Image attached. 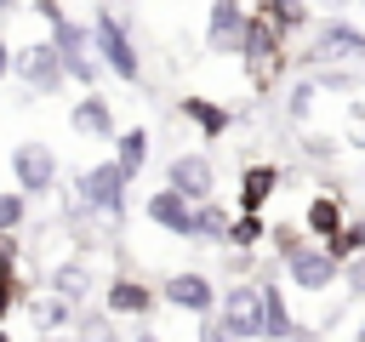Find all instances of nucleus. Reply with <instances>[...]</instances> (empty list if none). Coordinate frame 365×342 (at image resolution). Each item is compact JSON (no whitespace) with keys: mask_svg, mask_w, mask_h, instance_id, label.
I'll use <instances>...</instances> for the list:
<instances>
[{"mask_svg":"<svg viewBox=\"0 0 365 342\" xmlns=\"http://www.w3.org/2000/svg\"><path fill=\"white\" fill-rule=\"evenodd\" d=\"M91 46H97V63L103 74H114L120 86H143V51H137V34H131V17L114 11V6H91Z\"/></svg>","mask_w":365,"mask_h":342,"instance_id":"f257e3e1","label":"nucleus"},{"mask_svg":"<svg viewBox=\"0 0 365 342\" xmlns=\"http://www.w3.org/2000/svg\"><path fill=\"white\" fill-rule=\"evenodd\" d=\"M325 63H365V28L348 23L342 11H325V17L308 28V51L297 57L302 74H314V68H325Z\"/></svg>","mask_w":365,"mask_h":342,"instance_id":"f03ea898","label":"nucleus"},{"mask_svg":"<svg viewBox=\"0 0 365 342\" xmlns=\"http://www.w3.org/2000/svg\"><path fill=\"white\" fill-rule=\"evenodd\" d=\"M125 194H131V177L114 165V154L97 160V165H86V171H74V200H80L91 217L114 222V228H120V217H125Z\"/></svg>","mask_w":365,"mask_h":342,"instance_id":"7ed1b4c3","label":"nucleus"},{"mask_svg":"<svg viewBox=\"0 0 365 342\" xmlns=\"http://www.w3.org/2000/svg\"><path fill=\"white\" fill-rule=\"evenodd\" d=\"M46 40L57 46V57H63V74H68L74 86L97 91V80H103V63H97V46H91V23H80V17H57Z\"/></svg>","mask_w":365,"mask_h":342,"instance_id":"20e7f679","label":"nucleus"},{"mask_svg":"<svg viewBox=\"0 0 365 342\" xmlns=\"http://www.w3.org/2000/svg\"><path fill=\"white\" fill-rule=\"evenodd\" d=\"M11 80L23 86V97H57V91L68 86L63 57H57L51 40H23V46L11 51Z\"/></svg>","mask_w":365,"mask_h":342,"instance_id":"39448f33","label":"nucleus"},{"mask_svg":"<svg viewBox=\"0 0 365 342\" xmlns=\"http://www.w3.org/2000/svg\"><path fill=\"white\" fill-rule=\"evenodd\" d=\"M217 319L234 342H262V291L257 279H228L217 296Z\"/></svg>","mask_w":365,"mask_h":342,"instance_id":"423d86ee","label":"nucleus"},{"mask_svg":"<svg viewBox=\"0 0 365 342\" xmlns=\"http://www.w3.org/2000/svg\"><path fill=\"white\" fill-rule=\"evenodd\" d=\"M279 268H285V279H291L297 291H308V296H325V291H336V285H342V262H336L319 239H308L302 251H291Z\"/></svg>","mask_w":365,"mask_h":342,"instance_id":"0eeeda50","label":"nucleus"},{"mask_svg":"<svg viewBox=\"0 0 365 342\" xmlns=\"http://www.w3.org/2000/svg\"><path fill=\"white\" fill-rule=\"evenodd\" d=\"M11 177H17V188H23L29 200H40V194H51V188H57L63 165H57L51 142L29 137V142H17V148H11Z\"/></svg>","mask_w":365,"mask_h":342,"instance_id":"6e6552de","label":"nucleus"},{"mask_svg":"<svg viewBox=\"0 0 365 342\" xmlns=\"http://www.w3.org/2000/svg\"><path fill=\"white\" fill-rule=\"evenodd\" d=\"M165 188H177L182 200H217V165L200 154V148H188V154H171L165 160Z\"/></svg>","mask_w":365,"mask_h":342,"instance_id":"1a4fd4ad","label":"nucleus"},{"mask_svg":"<svg viewBox=\"0 0 365 342\" xmlns=\"http://www.w3.org/2000/svg\"><path fill=\"white\" fill-rule=\"evenodd\" d=\"M217 279L211 274H200V268H182V274H171V279H160V302H171V308H182V314H217Z\"/></svg>","mask_w":365,"mask_h":342,"instance_id":"9d476101","label":"nucleus"},{"mask_svg":"<svg viewBox=\"0 0 365 342\" xmlns=\"http://www.w3.org/2000/svg\"><path fill=\"white\" fill-rule=\"evenodd\" d=\"M245 17H251L245 0H211V6H205V51H217V57H240Z\"/></svg>","mask_w":365,"mask_h":342,"instance_id":"9b49d317","label":"nucleus"},{"mask_svg":"<svg viewBox=\"0 0 365 342\" xmlns=\"http://www.w3.org/2000/svg\"><path fill=\"white\" fill-rule=\"evenodd\" d=\"M257 291H262V342H291L302 325H297V314H291V302H285L279 274L262 268V274H257Z\"/></svg>","mask_w":365,"mask_h":342,"instance_id":"f8f14e48","label":"nucleus"},{"mask_svg":"<svg viewBox=\"0 0 365 342\" xmlns=\"http://www.w3.org/2000/svg\"><path fill=\"white\" fill-rule=\"evenodd\" d=\"M154 302H160V291H154V285H143L137 274H114V279L103 285V308H108L114 319H148V314H154Z\"/></svg>","mask_w":365,"mask_h":342,"instance_id":"ddd939ff","label":"nucleus"},{"mask_svg":"<svg viewBox=\"0 0 365 342\" xmlns=\"http://www.w3.org/2000/svg\"><path fill=\"white\" fill-rule=\"evenodd\" d=\"M68 131L74 137H91V142H114V103L103 91H80V103H68Z\"/></svg>","mask_w":365,"mask_h":342,"instance_id":"4468645a","label":"nucleus"},{"mask_svg":"<svg viewBox=\"0 0 365 342\" xmlns=\"http://www.w3.org/2000/svg\"><path fill=\"white\" fill-rule=\"evenodd\" d=\"M143 217H148L154 228H165L171 239H194V200H182L177 188L148 194V200H143Z\"/></svg>","mask_w":365,"mask_h":342,"instance_id":"2eb2a0df","label":"nucleus"},{"mask_svg":"<svg viewBox=\"0 0 365 342\" xmlns=\"http://www.w3.org/2000/svg\"><path fill=\"white\" fill-rule=\"evenodd\" d=\"M177 114H182L205 142H217V137H228V131H234V108H228V103H217V97H200V91H194V97H182V103H177Z\"/></svg>","mask_w":365,"mask_h":342,"instance_id":"dca6fc26","label":"nucleus"},{"mask_svg":"<svg viewBox=\"0 0 365 342\" xmlns=\"http://www.w3.org/2000/svg\"><path fill=\"white\" fill-rule=\"evenodd\" d=\"M342 222H348V205H342V194L336 188H319L314 200H308V211H302V228H308V239H336L342 234Z\"/></svg>","mask_w":365,"mask_h":342,"instance_id":"f3484780","label":"nucleus"},{"mask_svg":"<svg viewBox=\"0 0 365 342\" xmlns=\"http://www.w3.org/2000/svg\"><path fill=\"white\" fill-rule=\"evenodd\" d=\"M279 177H285V171H279L274 160H257V165H245V171H240V205H234V211H262V205L274 200Z\"/></svg>","mask_w":365,"mask_h":342,"instance_id":"a211bd4d","label":"nucleus"},{"mask_svg":"<svg viewBox=\"0 0 365 342\" xmlns=\"http://www.w3.org/2000/svg\"><path fill=\"white\" fill-rule=\"evenodd\" d=\"M46 291H51V296H63V302H74V308H80V302H86V296H91V268H86V262H80V256H74V262H57V268H51V274H46Z\"/></svg>","mask_w":365,"mask_h":342,"instance_id":"6ab92c4d","label":"nucleus"},{"mask_svg":"<svg viewBox=\"0 0 365 342\" xmlns=\"http://www.w3.org/2000/svg\"><path fill=\"white\" fill-rule=\"evenodd\" d=\"M251 11H262L279 34H302V28H314V0H257Z\"/></svg>","mask_w":365,"mask_h":342,"instance_id":"aec40b11","label":"nucleus"},{"mask_svg":"<svg viewBox=\"0 0 365 342\" xmlns=\"http://www.w3.org/2000/svg\"><path fill=\"white\" fill-rule=\"evenodd\" d=\"M114 165L137 182V171L148 165V125H125V131H114Z\"/></svg>","mask_w":365,"mask_h":342,"instance_id":"412c9836","label":"nucleus"},{"mask_svg":"<svg viewBox=\"0 0 365 342\" xmlns=\"http://www.w3.org/2000/svg\"><path fill=\"white\" fill-rule=\"evenodd\" d=\"M228 222H234V211L222 200H200L194 205V245H222L228 239Z\"/></svg>","mask_w":365,"mask_h":342,"instance_id":"4be33fe9","label":"nucleus"},{"mask_svg":"<svg viewBox=\"0 0 365 342\" xmlns=\"http://www.w3.org/2000/svg\"><path fill=\"white\" fill-rule=\"evenodd\" d=\"M222 245H228V251H257V245H268V222H262V211H234Z\"/></svg>","mask_w":365,"mask_h":342,"instance_id":"5701e85b","label":"nucleus"},{"mask_svg":"<svg viewBox=\"0 0 365 342\" xmlns=\"http://www.w3.org/2000/svg\"><path fill=\"white\" fill-rule=\"evenodd\" d=\"M29 314H34V325H40L46 336H51V331H68V325L80 319V308H74V302H63V296H51V291H46L40 302H29Z\"/></svg>","mask_w":365,"mask_h":342,"instance_id":"b1692460","label":"nucleus"},{"mask_svg":"<svg viewBox=\"0 0 365 342\" xmlns=\"http://www.w3.org/2000/svg\"><path fill=\"white\" fill-rule=\"evenodd\" d=\"M314 80H319V91H342V97H359L365 91V74L354 63H325V68H314Z\"/></svg>","mask_w":365,"mask_h":342,"instance_id":"393cba45","label":"nucleus"},{"mask_svg":"<svg viewBox=\"0 0 365 342\" xmlns=\"http://www.w3.org/2000/svg\"><path fill=\"white\" fill-rule=\"evenodd\" d=\"M325 251H331L336 262L365 256V217H348V222H342V234H336V239H325Z\"/></svg>","mask_w":365,"mask_h":342,"instance_id":"a878e982","label":"nucleus"},{"mask_svg":"<svg viewBox=\"0 0 365 342\" xmlns=\"http://www.w3.org/2000/svg\"><path fill=\"white\" fill-rule=\"evenodd\" d=\"M11 308H23V262L0 256V325L11 319Z\"/></svg>","mask_w":365,"mask_h":342,"instance_id":"bb28decb","label":"nucleus"},{"mask_svg":"<svg viewBox=\"0 0 365 342\" xmlns=\"http://www.w3.org/2000/svg\"><path fill=\"white\" fill-rule=\"evenodd\" d=\"M23 222H29V194L0 188V234H23Z\"/></svg>","mask_w":365,"mask_h":342,"instance_id":"cd10ccee","label":"nucleus"},{"mask_svg":"<svg viewBox=\"0 0 365 342\" xmlns=\"http://www.w3.org/2000/svg\"><path fill=\"white\" fill-rule=\"evenodd\" d=\"M74 342H120L114 314H108V308H103V314H80V319H74Z\"/></svg>","mask_w":365,"mask_h":342,"instance_id":"c85d7f7f","label":"nucleus"},{"mask_svg":"<svg viewBox=\"0 0 365 342\" xmlns=\"http://www.w3.org/2000/svg\"><path fill=\"white\" fill-rule=\"evenodd\" d=\"M268 245H274V262H285L291 251L308 245V228H297V222H268Z\"/></svg>","mask_w":365,"mask_h":342,"instance_id":"c756f323","label":"nucleus"},{"mask_svg":"<svg viewBox=\"0 0 365 342\" xmlns=\"http://www.w3.org/2000/svg\"><path fill=\"white\" fill-rule=\"evenodd\" d=\"M314 103H319V80H314V74H302V80L291 86V97H285V114H291V120H308V114H314Z\"/></svg>","mask_w":365,"mask_h":342,"instance_id":"7c9ffc66","label":"nucleus"},{"mask_svg":"<svg viewBox=\"0 0 365 342\" xmlns=\"http://www.w3.org/2000/svg\"><path fill=\"white\" fill-rule=\"evenodd\" d=\"M336 148H342V142H336V137H325V131L302 137V154H308V160H319V165H325V160H336Z\"/></svg>","mask_w":365,"mask_h":342,"instance_id":"2f4dec72","label":"nucleus"},{"mask_svg":"<svg viewBox=\"0 0 365 342\" xmlns=\"http://www.w3.org/2000/svg\"><path fill=\"white\" fill-rule=\"evenodd\" d=\"M342 285H348L354 296H365V256H354V262H342Z\"/></svg>","mask_w":365,"mask_h":342,"instance_id":"473e14b6","label":"nucleus"},{"mask_svg":"<svg viewBox=\"0 0 365 342\" xmlns=\"http://www.w3.org/2000/svg\"><path fill=\"white\" fill-rule=\"evenodd\" d=\"M200 342H234V336L222 331V319H217V314H200Z\"/></svg>","mask_w":365,"mask_h":342,"instance_id":"72a5a7b5","label":"nucleus"},{"mask_svg":"<svg viewBox=\"0 0 365 342\" xmlns=\"http://www.w3.org/2000/svg\"><path fill=\"white\" fill-rule=\"evenodd\" d=\"M29 6H34V17H40L46 28H51L57 17H68V11H63V0H29Z\"/></svg>","mask_w":365,"mask_h":342,"instance_id":"f704fd0d","label":"nucleus"},{"mask_svg":"<svg viewBox=\"0 0 365 342\" xmlns=\"http://www.w3.org/2000/svg\"><path fill=\"white\" fill-rule=\"evenodd\" d=\"M348 148H359V154H365V114H354V120H348Z\"/></svg>","mask_w":365,"mask_h":342,"instance_id":"c9c22d12","label":"nucleus"},{"mask_svg":"<svg viewBox=\"0 0 365 342\" xmlns=\"http://www.w3.org/2000/svg\"><path fill=\"white\" fill-rule=\"evenodd\" d=\"M11 51H17V46L0 34V80H11Z\"/></svg>","mask_w":365,"mask_h":342,"instance_id":"e433bc0d","label":"nucleus"},{"mask_svg":"<svg viewBox=\"0 0 365 342\" xmlns=\"http://www.w3.org/2000/svg\"><path fill=\"white\" fill-rule=\"evenodd\" d=\"M314 6H325V11H348V6H359V0H314Z\"/></svg>","mask_w":365,"mask_h":342,"instance_id":"4c0bfd02","label":"nucleus"},{"mask_svg":"<svg viewBox=\"0 0 365 342\" xmlns=\"http://www.w3.org/2000/svg\"><path fill=\"white\" fill-rule=\"evenodd\" d=\"M291 342H325V336H314V331H308V325H302V331H297V336H291Z\"/></svg>","mask_w":365,"mask_h":342,"instance_id":"58836bf2","label":"nucleus"},{"mask_svg":"<svg viewBox=\"0 0 365 342\" xmlns=\"http://www.w3.org/2000/svg\"><path fill=\"white\" fill-rule=\"evenodd\" d=\"M348 114H365V91H359V97H354V103H348Z\"/></svg>","mask_w":365,"mask_h":342,"instance_id":"ea45409f","label":"nucleus"},{"mask_svg":"<svg viewBox=\"0 0 365 342\" xmlns=\"http://www.w3.org/2000/svg\"><path fill=\"white\" fill-rule=\"evenodd\" d=\"M137 342H160V331H148V325H143V331H137Z\"/></svg>","mask_w":365,"mask_h":342,"instance_id":"a19ab883","label":"nucleus"},{"mask_svg":"<svg viewBox=\"0 0 365 342\" xmlns=\"http://www.w3.org/2000/svg\"><path fill=\"white\" fill-rule=\"evenodd\" d=\"M17 6H23V0H0V17H11V11H17Z\"/></svg>","mask_w":365,"mask_h":342,"instance_id":"79ce46f5","label":"nucleus"},{"mask_svg":"<svg viewBox=\"0 0 365 342\" xmlns=\"http://www.w3.org/2000/svg\"><path fill=\"white\" fill-rule=\"evenodd\" d=\"M354 342H365V319H359V325H354Z\"/></svg>","mask_w":365,"mask_h":342,"instance_id":"37998d69","label":"nucleus"},{"mask_svg":"<svg viewBox=\"0 0 365 342\" xmlns=\"http://www.w3.org/2000/svg\"><path fill=\"white\" fill-rule=\"evenodd\" d=\"M0 342H17V336H11V331H0Z\"/></svg>","mask_w":365,"mask_h":342,"instance_id":"c03bdc74","label":"nucleus"},{"mask_svg":"<svg viewBox=\"0 0 365 342\" xmlns=\"http://www.w3.org/2000/svg\"><path fill=\"white\" fill-rule=\"evenodd\" d=\"M359 11H365V0H359Z\"/></svg>","mask_w":365,"mask_h":342,"instance_id":"a18cd8bd","label":"nucleus"}]
</instances>
